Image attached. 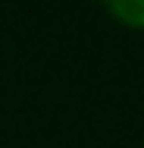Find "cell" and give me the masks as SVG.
<instances>
[{
  "label": "cell",
  "mask_w": 144,
  "mask_h": 148,
  "mask_svg": "<svg viewBox=\"0 0 144 148\" xmlns=\"http://www.w3.org/2000/svg\"><path fill=\"white\" fill-rule=\"evenodd\" d=\"M113 10L122 16V19H128V22H135V25H144V0H128V3H113Z\"/></svg>",
  "instance_id": "obj_1"
}]
</instances>
